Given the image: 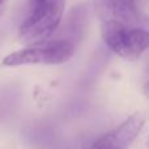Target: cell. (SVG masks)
I'll return each mask as SVG.
<instances>
[{
	"label": "cell",
	"instance_id": "obj_1",
	"mask_svg": "<svg viewBox=\"0 0 149 149\" xmlns=\"http://www.w3.org/2000/svg\"><path fill=\"white\" fill-rule=\"evenodd\" d=\"M64 7V0H29L28 17L18 36L21 43L29 46L47 41L59 26Z\"/></svg>",
	"mask_w": 149,
	"mask_h": 149
},
{
	"label": "cell",
	"instance_id": "obj_2",
	"mask_svg": "<svg viewBox=\"0 0 149 149\" xmlns=\"http://www.w3.org/2000/svg\"><path fill=\"white\" fill-rule=\"evenodd\" d=\"M74 54V45L68 39H47L29 45L7 55L3 59L5 67H20L31 64L58 65L67 63Z\"/></svg>",
	"mask_w": 149,
	"mask_h": 149
},
{
	"label": "cell",
	"instance_id": "obj_3",
	"mask_svg": "<svg viewBox=\"0 0 149 149\" xmlns=\"http://www.w3.org/2000/svg\"><path fill=\"white\" fill-rule=\"evenodd\" d=\"M101 33L111 51L127 60H136L149 49V30L137 26L103 24Z\"/></svg>",
	"mask_w": 149,
	"mask_h": 149
},
{
	"label": "cell",
	"instance_id": "obj_4",
	"mask_svg": "<svg viewBox=\"0 0 149 149\" xmlns=\"http://www.w3.org/2000/svg\"><path fill=\"white\" fill-rule=\"evenodd\" d=\"M148 116L144 110L134 113L116 128L95 140L92 149H128L144 128Z\"/></svg>",
	"mask_w": 149,
	"mask_h": 149
},
{
	"label": "cell",
	"instance_id": "obj_5",
	"mask_svg": "<svg viewBox=\"0 0 149 149\" xmlns=\"http://www.w3.org/2000/svg\"><path fill=\"white\" fill-rule=\"evenodd\" d=\"M93 5L101 25L137 26L139 9L136 0H93Z\"/></svg>",
	"mask_w": 149,
	"mask_h": 149
},
{
	"label": "cell",
	"instance_id": "obj_6",
	"mask_svg": "<svg viewBox=\"0 0 149 149\" xmlns=\"http://www.w3.org/2000/svg\"><path fill=\"white\" fill-rule=\"evenodd\" d=\"M143 93H144V95L147 98H149V81L147 82V84L143 86Z\"/></svg>",
	"mask_w": 149,
	"mask_h": 149
},
{
	"label": "cell",
	"instance_id": "obj_7",
	"mask_svg": "<svg viewBox=\"0 0 149 149\" xmlns=\"http://www.w3.org/2000/svg\"><path fill=\"white\" fill-rule=\"evenodd\" d=\"M5 3H7V0H0V15H1L3 9H4V5H5Z\"/></svg>",
	"mask_w": 149,
	"mask_h": 149
},
{
	"label": "cell",
	"instance_id": "obj_8",
	"mask_svg": "<svg viewBox=\"0 0 149 149\" xmlns=\"http://www.w3.org/2000/svg\"><path fill=\"white\" fill-rule=\"evenodd\" d=\"M148 139H149V135H148Z\"/></svg>",
	"mask_w": 149,
	"mask_h": 149
}]
</instances>
